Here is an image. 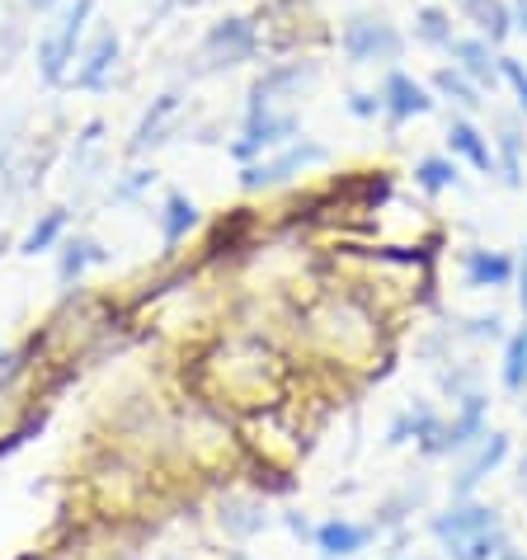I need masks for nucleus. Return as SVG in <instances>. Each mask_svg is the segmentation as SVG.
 Returning <instances> with one entry per match:
<instances>
[{
	"label": "nucleus",
	"mask_w": 527,
	"mask_h": 560,
	"mask_svg": "<svg viewBox=\"0 0 527 560\" xmlns=\"http://www.w3.org/2000/svg\"><path fill=\"white\" fill-rule=\"evenodd\" d=\"M410 560H429V556H410Z\"/></svg>",
	"instance_id": "obj_42"
},
{
	"label": "nucleus",
	"mask_w": 527,
	"mask_h": 560,
	"mask_svg": "<svg viewBox=\"0 0 527 560\" xmlns=\"http://www.w3.org/2000/svg\"><path fill=\"white\" fill-rule=\"evenodd\" d=\"M288 527H292V533H297V537H312V533H316V527L306 523V518H297V513H288Z\"/></svg>",
	"instance_id": "obj_35"
},
{
	"label": "nucleus",
	"mask_w": 527,
	"mask_h": 560,
	"mask_svg": "<svg viewBox=\"0 0 527 560\" xmlns=\"http://www.w3.org/2000/svg\"><path fill=\"white\" fill-rule=\"evenodd\" d=\"M508 447H514V439H508V433H500V429L485 433V439H480L476 447H467V462H461L457 476H453V500H471V494L504 466Z\"/></svg>",
	"instance_id": "obj_12"
},
{
	"label": "nucleus",
	"mask_w": 527,
	"mask_h": 560,
	"mask_svg": "<svg viewBox=\"0 0 527 560\" xmlns=\"http://www.w3.org/2000/svg\"><path fill=\"white\" fill-rule=\"evenodd\" d=\"M10 147H14V142L5 137V142H0V170H5V161H10Z\"/></svg>",
	"instance_id": "obj_38"
},
{
	"label": "nucleus",
	"mask_w": 527,
	"mask_h": 560,
	"mask_svg": "<svg viewBox=\"0 0 527 560\" xmlns=\"http://www.w3.org/2000/svg\"><path fill=\"white\" fill-rule=\"evenodd\" d=\"M453 419H443V429H438V439L429 443V453L424 457H457V453H467V447H476L480 439H485V419H490V396H461L453 400Z\"/></svg>",
	"instance_id": "obj_8"
},
{
	"label": "nucleus",
	"mask_w": 527,
	"mask_h": 560,
	"mask_svg": "<svg viewBox=\"0 0 527 560\" xmlns=\"http://www.w3.org/2000/svg\"><path fill=\"white\" fill-rule=\"evenodd\" d=\"M457 10V20L471 28V34L490 38L494 48H504L514 38V20H508V0H447Z\"/></svg>",
	"instance_id": "obj_19"
},
{
	"label": "nucleus",
	"mask_w": 527,
	"mask_h": 560,
	"mask_svg": "<svg viewBox=\"0 0 527 560\" xmlns=\"http://www.w3.org/2000/svg\"><path fill=\"white\" fill-rule=\"evenodd\" d=\"M226 560H255V556H245V551H231Z\"/></svg>",
	"instance_id": "obj_40"
},
{
	"label": "nucleus",
	"mask_w": 527,
	"mask_h": 560,
	"mask_svg": "<svg viewBox=\"0 0 527 560\" xmlns=\"http://www.w3.org/2000/svg\"><path fill=\"white\" fill-rule=\"evenodd\" d=\"M514 283H518V311H523V325H527V245H523V255H518V273H514Z\"/></svg>",
	"instance_id": "obj_33"
},
{
	"label": "nucleus",
	"mask_w": 527,
	"mask_h": 560,
	"mask_svg": "<svg viewBox=\"0 0 527 560\" xmlns=\"http://www.w3.org/2000/svg\"><path fill=\"white\" fill-rule=\"evenodd\" d=\"M443 142H447V155H457V161L471 165L476 175H494V142L471 114H457L453 108V114H447V128H443Z\"/></svg>",
	"instance_id": "obj_14"
},
{
	"label": "nucleus",
	"mask_w": 527,
	"mask_h": 560,
	"mask_svg": "<svg viewBox=\"0 0 527 560\" xmlns=\"http://www.w3.org/2000/svg\"><path fill=\"white\" fill-rule=\"evenodd\" d=\"M330 165V147L316 142V137H292L288 147H278L269 155H259V161L241 165L236 184L245 194H269V189H283V184L312 175V170Z\"/></svg>",
	"instance_id": "obj_4"
},
{
	"label": "nucleus",
	"mask_w": 527,
	"mask_h": 560,
	"mask_svg": "<svg viewBox=\"0 0 527 560\" xmlns=\"http://www.w3.org/2000/svg\"><path fill=\"white\" fill-rule=\"evenodd\" d=\"M325 75V61L312 52H283L278 61H269L255 85L245 90V104H297L302 95H312Z\"/></svg>",
	"instance_id": "obj_6"
},
{
	"label": "nucleus",
	"mask_w": 527,
	"mask_h": 560,
	"mask_svg": "<svg viewBox=\"0 0 527 560\" xmlns=\"http://www.w3.org/2000/svg\"><path fill=\"white\" fill-rule=\"evenodd\" d=\"M118 57H122V38H118V28H99L95 38H85V48L81 57H75V71H71V85L75 90H108L114 85V67H118Z\"/></svg>",
	"instance_id": "obj_10"
},
{
	"label": "nucleus",
	"mask_w": 527,
	"mask_h": 560,
	"mask_svg": "<svg viewBox=\"0 0 527 560\" xmlns=\"http://www.w3.org/2000/svg\"><path fill=\"white\" fill-rule=\"evenodd\" d=\"M406 34H410V43H420L424 52L443 57L447 48H453V38L461 34V20H457V10L447 5V0H420Z\"/></svg>",
	"instance_id": "obj_15"
},
{
	"label": "nucleus",
	"mask_w": 527,
	"mask_h": 560,
	"mask_svg": "<svg viewBox=\"0 0 527 560\" xmlns=\"http://www.w3.org/2000/svg\"><path fill=\"white\" fill-rule=\"evenodd\" d=\"M377 537V527H367V523H353V518H325L316 533H312V541H316V551L325 556V560H353L359 551H367V541Z\"/></svg>",
	"instance_id": "obj_18"
},
{
	"label": "nucleus",
	"mask_w": 527,
	"mask_h": 560,
	"mask_svg": "<svg viewBox=\"0 0 527 560\" xmlns=\"http://www.w3.org/2000/svg\"><path fill=\"white\" fill-rule=\"evenodd\" d=\"M518 259L504 250H461V283L476 292H494V288H514Z\"/></svg>",
	"instance_id": "obj_16"
},
{
	"label": "nucleus",
	"mask_w": 527,
	"mask_h": 560,
	"mask_svg": "<svg viewBox=\"0 0 527 560\" xmlns=\"http://www.w3.org/2000/svg\"><path fill=\"white\" fill-rule=\"evenodd\" d=\"M377 95H382V118L391 132H400L414 118H429L433 108H438V95L429 90V81H420V75L406 67H386L377 81Z\"/></svg>",
	"instance_id": "obj_7"
},
{
	"label": "nucleus",
	"mask_w": 527,
	"mask_h": 560,
	"mask_svg": "<svg viewBox=\"0 0 527 560\" xmlns=\"http://www.w3.org/2000/svg\"><path fill=\"white\" fill-rule=\"evenodd\" d=\"M504 392H527V325L504 335V363H500Z\"/></svg>",
	"instance_id": "obj_26"
},
{
	"label": "nucleus",
	"mask_w": 527,
	"mask_h": 560,
	"mask_svg": "<svg viewBox=\"0 0 527 560\" xmlns=\"http://www.w3.org/2000/svg\"><path fill=\"white\" fill-rule=\"evenodd\" d=\"M344 108H349V114L359 118V122H377V118H382V95H377V90H349Z\"/></svg>",
	"instance_id": "obj_29"
},
{
	"label": "nucleus",
	"mask_w": 527,
	"mask_h": 560,
	"mask_svg": "<svg viewBox=\"0 0 527 560\" xmlns=\"http://www.w3.org/2000/svg\"><path fill=\"white\" fill-rule=\"evenodd\" d=\"M24 5L34 10V14H48V10H57V5H61V0H24Z\"/></svg>",
	"instance_id": "obj_36"
},
{
	"label": "nucleus",
	"mask_w": 527,
	"mask_h": 560,
	"mask_svg": "<svg viewBox=\"0 0 527 560\" xmlns=\"http://www.w3.org/2000/svg\"><path fill=\"white\" fill-rule=\"evenodd\" d=\"M259 57H264V38H259L255 14H222V20H212L203 28V38H198L194 75H222V71H236Z\"/></svg>",
	"instance_id": "obj_2"
},
{
	"label": "nucleus",
	"mask_w": 527,
	"mask_h": 560,
	"mask_svg": "<svg viewBox=\"0 0 527 560\" xmlns=\"http://www.w3.org/2000/svg\"><path fill=\"white\" fill-rule=\"evenodd\" d=\"M414 189L424 194H447V189H461V161L457 155H424L414 161Z\"/></svg>",
	"instance_id": "obj_24"
},
{
	"label": "nucleus",
	"mask_w": 527,
	"mask_h": 560,
	"mask_svg": "<svg viewBox=\"0 0 527 560\" xmlns=\"http://www.w3.org/2000/svg\"><path fill=\"white\" fill-rule=\"evenodd\" d=\"M222 527L231 537H259L264 527H269V509H264L259 500H222Z\"/></svg>",
	"instance_id": "obj_25"
},
{
	"label": "nucleus",
	"mask_w": 527,
	"mask_h": 560,
	"mask_svg": "<svg viewBox=\"0 0 527 560\" xmlns=\"http://www.w3.org/2000/svg\"><path fill=\"white\" fill-rule=\"evenodd\" d=\"M95 24V0H67L38 38V75L43 85H67L75 71V57L85 48V28Z\"/></svg>",
	"instance_id": "obj_3"
},
{
	"label": "nucleus",
	"mask_w": 527,
	"mask_h": 560,
	"mask_svg": "<svg viewBox=\"0 0 527 560\" xmlns=\"http://www.w3.org/2000/svg\"><path fill=\"white\" fill-rule=\"evenodd\" d=\"M20 560H43V556H38V551H24V556H20Z\"/></svg>",
	"instance_id": "obj_41"
},
{
	"label": "nucleus",
	"mask_w": 527,
	"mask_h": 560,
	"mask_svg": "<svg viewBox=\"0 0 527 560\" xmlns=\"http://www.w3.org/2000/svg\"><path fill=\"white\" fill-rule=\"evenodd\" d=\"M335 38H339V57H344V67H353V71L400 67V57H406V48H410V34L377 5L349 10L344 20H339Z\"/></svg>",
	"instance_id": "obj_1"
},
{
	"label": "nucleus",
	"mask_w": 527,
	"mask_h": 560,
	"mask_svg": "<svg viewBox=\"0 0 527 560\" xmlns=\"http://www.w3.org/2000/svg\"><path fill=\"white\" fill-rule=\"evenodd\" d=\"M508 20H514V34L527 38V0H508Z\"/></svg>",
	"instance_id": "obj_34"
},
{
	"label": "nucleus",
	"mask_w": 527,
	"mask_h": 560,
	"mask_svg": "<svg viewBox=\"0 0 527 560\" xmlns=\"http://www.w3.org/2000/svg\"><path fill=\"white\" fill-rule=\"evenodd\" d=\"M156 184V170H128V179L118 184V198H137L142 189H151Z\"/></svg>",
	"instance_id": "obj_31"
},
{
	"label": "nucleus",
	"mask_w": 527,
	"mask_h": 560,
	"mask_svg": "<svg viewBox=\"0 0 527 560\" xmlns=\"http://www.w3.org/2000/svg\"><path fill=\"white\" fill-rule=\"evenodd\" d=\"M494 560H527V556H523V551H514V547H508V551H500Z\"/></svg>",
	"instance_id": "obj_39"
},
{
	"label": "nucleus",
	"mask_w": 527,
	"mask_h": 560,
	"mask_svg": "<svg viewBox=\"0 0 527 560\" xmlns=\"http://www.w3.org/2000/svg\"><path fill=\"white\" fill-rule=\"evenodd\" d=\"M471 335L476 339H504V320L500 316H476L471 320Z\"/></svg>",
	"instance_id": "obj_32"
},
{
	"label": "nucleus",
	"mask_w": 527,
	"mask_h": 560,
	"mask_svg": "<svg viewBox=\"0 0 527 560\" xmlns=\"http://www.w3.org/2000/svg\"><path fill=\"white\" fill-rule=\"evenodd\" d=\"M494 175H500L508 189H523L527 175V118L523 114H500L494 118Z\"/></svg>",
	"instance_id": "obj_13"
},
{
	"label": "nucleus",
	"mask_w": 527,
	"mask_h": 560,
	"mask_svg": "<svg viewBox=\"0 0 527 560\" xmlns=\"http://www.w3.org/2000/svg\"><path fill=\"white\" fill-rule=\"evenodd\" d=\"M292 137H302V114L292 104H245L241 132L226 151H231L236 165H250V161H259V155L288 147Z\"/></svg>",
	"instance_id": "obj_5"
},
{
	"label": "nucleus",
	"mask_w": 527,
	"mask_h": 560,
	"mask_svg": "<svg viewBox=\"0 0 527 560\" xmlns=\"http://www.w3.org/2000/svg\"><path fill=\"white\" fill-rule=\"evenodd\" d=\"M429 90H433V95H438L443 104H453L457 114H471V118L490 104V100H485V90H480L467 71H457L453 61H438V67L429 71Z\"/></svg>",
	"instance_id": "obj_20"
},
{
	"label": "nucleus",
	"mask_w": 527,
	"mask_h": 560,
	"mask_svg": "<svg viewBox=\"0 0 527 560\" xmlns=\"http://www.w3.org/2000/svg\"><path fill=\"white\" fill-rule=\"evenodd\" d=\"M67 208H48V212H38V222L24 231V241H20V255L28 259H38V255H48L61 245V236H67Z\"/></svg>",
	"instance_id": "obj_23"
},
{
	"label": "nucleus",
	"mask_w": 527,
	"mask_h": 560,
	"mask_svg": "<svg viewBox=\"0 0 527 560\" xmlns=\"http://www.w3.org/2000/svg\"><path fill=\"white\" fill-rule=\"evenodd\" d=\"M95 264H108V250L99 241H90V236L61 241V259H57V278H61V283H81Z\"/></svg>",
	"instance_id": "obj_22"
},
{
	"label": "nucleus",
	"mask_w": 527,
	"mask_h": 560,
	"mask_svg": "<svg viewBox=\"0 0 527 560\" xmlns=\"http://www.w3.org/2000/svg\"><path fill=\"white\" fill-rule=\"evenodd\" d=\"M490 527H504L500 509L476 504V500H457L453 509H443V513H433V518H429V533L443 541V551H457L461 541L490 533Z\"/></svg>",
	"instance_id": "obj_9"
},
{
	"label": "nucleus",
	"mask_w": 527,
	"mask_h": 560,
	"mask_svg": "<svg viewBox=\"0 0 527 560\" xmlns=\"http://www.w3.org/2000/svg\"><path fill=\"white\" fill-rule=\"evenodd\" d=\"M514 541H508V533L504 527H490V533H480V537H471V541H461L457 551H447V560H494L500 551H508Z\"/></svg>",
	"instance_id": "obj_27"
},
{
	"label": "nucleus",
	"mask_w": 527,
	"mask_h": 560,
	"mask_svg": "<svg viewBox=\"0 0 527 560\" xmlns=\"http://www.w3.org/2000/svg\"><path fill=\"white\" fill-rule=\"evenodd\" d=\"M500 81H504L508 95H514L518 114L527 118V61L514 57V52H500Z\"/></svg>",
	"instance_id": "obj_28"
},
{
	"label": "nucleus",
	"mask_w": 527,
	"mask_h": 560,
	"mask_svg": "<svg viewBox=\"0 0 527 560\" xmlns=\"http://www.w3.org/2000/svg\"><path fill=\"white\" fill-rule=\"evenodd\" d=\"M518 490L527 494V453H523V462H518Z\"/></svg>",
	"instance_id": "obj_37"
},
{
	"label": "nucleus",
	"mask_w": 527,
	"mask_h": 560,
	"mask_svg": "<svg viewBox=\"0 0 527 560\" xmlns=\"http://www.w3.org/2000/svg\"><path fill=\"white\" fill-rule=\"evenodd\" d=\"M43 424H48V415H28L20 429H14V433H5V443H0V457H14V453H20L24 443H34L38 433H43Z\"/></svg>",
	"instance_id": "obj_30"
},
{
	"label": "nucleus",
	"mask_w": 527,
	"mask_h": 560,
	"mask_svg": "<svg viewBox=\"0 0 527 560\" xmlns=\"http://www.w3.org/2000/svg\"><path fill=\"white\" fill-rule=\"evenodd\" d=\"M179 114H184L179 90H165V95L151 100V108L142 114V122H137V132H132V155H147L151 147H165L169 132H175V122H179Z\"/></svg>",
	"instance_id": "obj_17"
},
{
	"label": "nucleus",
	"mask_w": 527,
	"mask_h": 560,
	"mask_svg": "<svg viewBox=\"0 0 527 560\" xmlns=\"http://www.w3.org/2000/svg\"><path fill=\"white\" fill-rule=\"evenodd\" d=\"M500 52L504 48H494L490 38H480V34H471V28H461V34L453 38V48H447L443 57L453 61L457 71H467L471 81L485 90V95H494V90H504V81H500Z\"/></svg>",
	"instance_id": "obj_11"
},
{
	"label": "nucleus",
	"mask_w": 527,
	"mask_h": 560,
	"mask_svg": "<svg viewBox=\"0 0 527 560\" xmlns=\"http://www.w3.org/2000/svg\"><path fill=\"white\" fill-rule=\"evenodd\" d=\"M198 222H203V212H198V203L189 194H165L161 198L156 226H161V245H165V250H175V245L189 241V231H198Z\"/></svg>",
	"instance_id": "obj_21"
}]
</instances>
